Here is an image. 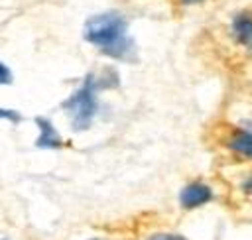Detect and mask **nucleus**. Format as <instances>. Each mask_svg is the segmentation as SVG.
<instances>
[{
    "label": "nucleus",
    "mask_w": 252,
    "mask_h": 240,
    "mask_svg": "<svg viewBox=\"0 0 252 240\" xmlns=\"http://www.w3.org/2000/svg\"><path fill=\"white\" fill-rule=\"evenodd\" d=\"M213 197H215V193H213V187L209 183H205V181H191V183H187L181 189L179 205L185 210H193V209H199V207L211 203Z\"/></svg>",
    "instance_id": "nucleus-4"
},
{
    "label": "nucleus",
    "mask_w": 252,
    "mask_h": 240,
    "mask_svg": "<svg viewBox=\"0 0 252 240\" xmlns=\"http://www.w3.org/2000/svg\"><path fill=\"white\" fill-rule=\"evenodd\" d=\"M240 189L248 195V197H252V171L242 179V183H240Z\"/></svg>",
    "instance_id": "nucleus-9"
},
{
    "label": "nucleus",
    "mask_w": 252,
    "mask_h": 240,
    "mask_svg": "<svg viewBox=\"0 0 252 240\" xmlns=\"http://www.w3.org/2000/svg\"><path fill=\"white\" fill-rule=\"evenodd\" d=\"M37 126H39V138H37V146L41 148H57L61 142H59V134L53 130V126L43 120V118H37Z\"/></svg>",
    "instance_id": "nucleus-6"
},
{
    "label": "nucleus",
    "mask_w": 252,
    "mask_h": 240,
    "mask_svg": "<svg viewBox=\"0 0 252 240\" xmlns=\"http://www.w3.org/2000/svg\"><path fill=\"white\" fill-rule=\"evenodd\" d=\"M12 83V71L0 61V85H8Z\"/></svg>",
    "instance_id": "nucleus-8"
},
{
    "label": "nucleus",
    "mask_w": 252,
    "mask_h": 240,
    "mask_svg": "<svg viewBox=\"0 0 252 240\" xmlns=\"http://www.w3.org/2000/svg\"><path fill=\"white\" fill-rule=\"evenodd\" d=\"M228 31H230L232 41L238 47L252 51V12L250 10L234 14L232 20H230Z\"/></svg>",
    "instance_id": "nucleus-5"
},
{
    "label": "nucleus",
    "mask_w": 252,
    "mask_h": 240,
    "mask_svg": "<svg viewBox=\"0 0 252 240\" xmlns=\"http://www.w3.org/2000/svg\"><path fill=\"white\" fill-rule=\"evenodd\" d=\"M175 2L181 6H197V4H203L205 0H175Z\"/></svg>",
    "instance_id": "nucleus-11"
},
{
    "label": "nucleus",
    "mask_w": 252,
    "mask_h": 240,
    "mask_svg": "<svg viewBox=\"0 0 252 240\" xmlns=\"http://www.w3.org/2000/svg\"><path fill=\"white\" fill-rule=\"evenodd\" d=\"M224 148L242 161H252V128L234 126L222 138Z\"/></svg>",
    "instance_id": "nucleus-3"
},
{
    "label": "nucleus",
    "mask_w": 252,
    "mask_h": 240,
    "mask_svg": "<svg viewBox=\"0 0 252 240\" xmlns=\"http://www.w3.org/2000/svg\"><path fill=\"white\" fill-rule=\"evenodd\" d=\"M65 108L71 112L73 116V124L75 128H87L94 110H96V102H94V92H93V81L89 79L67 102Z\"/></svg>",
    "instance_id": "nucleus-2"
},
{
    "label": "nucleus",
    "mask_w": 252,
    "mask_h": 240,
    "mask_svg": "<svg viewBox=\"0 0 252 240\" xmlns=\"http://www.w3.org/2000/svg\"><path fill=\"white\" fill-rule=\"evenodd\" d=\"M148 240H187V238H183L179 234H154Z\"/></svg>",
    "instance_id": "nucleus-10"
},
{
    "label": "nucleus",
    "mask_w": 252,
    "mask_h": 240,
    "mask_svg": "<svg viewBox=\"0 0 252 240\" xmlns=\"http://www.w3.org/2000/svg\"><path fill=\"white\" fill-rule=\"evenodd\" d=\"M124 31L126 22L116 12L93 16L85 24V39L112 57H122L126 53L128 45H124Z\"/></svg>",
    "instance_id": "nucleus-1"
},
{
    "label": "nucleus",
    "mask_w": 252,
    "mask_h": 240,
    "mask_svg": "<svg viewBox=\"0 0 252 240\" xmlns=\"http://www.w3.org/2000/svg\"><path fill=\"white\" fill-rule=\"evenodd\" d=\"M0 120H10L16 124V122H20V114L10 108H0Z\"/></svg>",
    "instance_id": "nucleus-7"
}]
</instances>
